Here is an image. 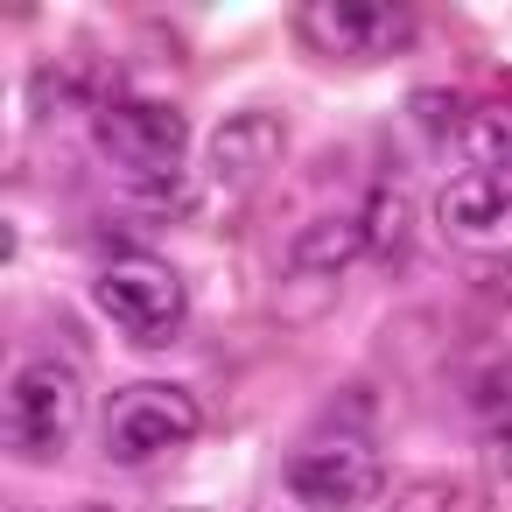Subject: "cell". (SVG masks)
<instances>
[{
	"mask_svg": "<svg viewBox=\"0 0 512 512\" xmlns=\"http://www.w3.org/2000/svg\"><path fill=\"white\" fill-rule=\"evenodd\" d=\"M99 309H106V323H120L127 344L155 351V344H176L190 295H183V274H176L169 260H155V253H120V260L99 267Z\"/></svg>",
	"mask_w": 512,
	"mask_h": 512,
	"instance_id": "cell-3",
	"label": "cell"
},
{
	"mask_svg": "<svg viewBox=\"0 0 512 512\" xmlns=\"http://www.w3.org/2000/svg\"><path fill=\"white\" fill-rule=\"evenodd\" d=\"M435 225L470 260H512V183L505 176H484V169L456 176L435 197Z\"/></svg>",
	"mask_w": 512,
	"mask_h": 512,
	"instance_id": "cell-7",
	"label": "cell"
},
{
	"mask_svg": "<svg viewBox=\"0 0 512 512\" xmlns=\"http://www.w3.org/2000/svg\"><path fill=\"white\" fill-rule=\"evenodd\" d=\"M85 421V386L64 358H29L8 379V449L22 463H57Z\"/></svg>",
	"mask_w": 512,
	"mask_h": 512,
	"instance_id": "cell-2",
	"label": "cell"
},
{
	"mask_svg": "<svg viewBox=\"0 0 512 512\" xmlns=\"http://www.w3.org/2000/svg\"><path fill=\"white\" fill-rule=\"evenodd\" d=\"M281 155H288L281 113H232V120L211 134V183L253 190V183H267V176L281 169Z\"/></svg>",
	"mask_w": 512,
	"mask_h": 512,
	"instance_id": "cell-8",
	"label": "cell"
},
{
	"mask_svg": "<svg viewBox=\"0 0 512 512\" xmlns=\"http://www.w3.org/2000/svg\"><path fill=\"white\" fill-rule=\"evenodd\" d=\"M386 512H470V498H463L456 477H421V484H407Z\"/></svg>",
	"mask_w": 512,
	"mask_h": 512,
	"instance_id": "cell-12",
	"label": "cell"
},
{
	"mask_svg": "<svg viewBox=\"0 0 512 512\" xmlns=\"http://www.w3.org/2000/svg\"><path fill=\"white\" fill-rule=\"evenodd\" d=\"M106 435V456L113 463H155V456H169V449H183L197 428H204V414H197V400L183 393V386H120L113 400H106V421H99Z\"/></svg>",
	"mask_w": 512,
	"mask_h": 512,
	"instance_id": "cell-5",
	"label": "cell"
},
{
	"mask_svg": "<svg viewBox=\"0 0 512 512\" xmlns=\"http://www.w3.org/2000/svg\"><path fill=\"white\" fill-rule=\"evenodd\" d=\"M92 148L141 204H176V211L190 204V183H183L190 127H183L176 106H162V99H106L92 113Z\"/></svg>",
	"mask_w": 512,
	"mask_h": 512,
	"instance_id": "cell-1",
	"label": "cell"
},
{
	"mask_svg": "<svg viewBox=\"0 0 512 512\" xmlns=\"http://www.w3.org/2000/svg\"><path fill=\"white\" fill-rule=\"evenodd\" d=\"M183 512H197V505H183Z\"/></svg>",
	"mask_w": 512,
	"mask_h": 512,
	"instance_id": "cell-13",
	"label": "cell"
},
{
	"mask_svg": "<svg viewBox=\"0 0 512 512\" xmlns=\"http://www.w3.org/2000/svg\"><path fill=\"white\" fill-rule=\"evenodd\" d=\"M295 36L330 64H372V57L407 50L414 15L407 8H365V0H309V8H295Z\"/></svg>",
	"mask_w": 512,
	"mask_h": 512,
	"instance_id": "cell-6",
	"label": "cell"
},
{
	"mask_svg": "<svg viewBox=\"0 0 512 512\" xmlns=\"http://www.w3.org/2000/svg\"><path fill=\"white\" fill-rule=\"evenodd\" d=\"M463 155L484 176H512V99H491V106L463 113Z\"/></svg>",
	"mask_w": 512,
	"mask_h": 512,
	"instance_id": "cell-10",
	"label": "cell"
},
{
	"mask_svg": "<svg viewBox=\"0 0 512 512\" xmlns=\"http://www.w3.org/2000/svg\"><path fill=\"white\" fill-rule=\"evenodd\" d=\"M365 253H379V260H400L407 253V232H414V211H407V197L393 190V183H379L372 197H365Z\"/></svg>",
	"mask_w": 512,
	"mask_h": 512,
	"instance_id": "cell-11",
	"label": "cell"
},
{
	"mask_svg": "<svg viewBox=\"0 0 512 512\" xmlns=\"http://www.w3.org/2000/svg\"><path fill=\"white\" fill-rule=\"evenodd\" d=\"M281 484L302 512H365L386 491V470H379L372 442H358V435H309L288 449Z\"/></svg>",
	"mask_w": 512,
	"mask_h": 512,
	"instance_id": "cell-4",
	"label": "cell"
},
{
	"mask_svg": "<svg viewBox=\"0 0 512 512\" xmlns=\"http://www.w3.org/2000/svg\"><path fill=\"white\" fill-rule=\"evenodd\" d=\"M365 253V225L358 218H344V211H323L316 225H302L295 232V246H288V274H302V281H337L351 260Z\"/></svg>",
	"mask_w": 512,
	"mask_h": 512,
	"instance_id": "cell-9",
	"label": "cell"
}]
</instances>
